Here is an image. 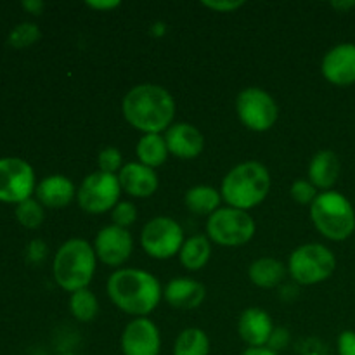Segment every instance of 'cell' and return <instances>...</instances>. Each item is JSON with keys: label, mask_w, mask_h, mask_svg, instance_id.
I'll return each instance as SVG.
<instances>
[{"label": "cell", "mask_w": 355, "mask_h": 355, "mask_svg": "<svg viewBox=\"0 0 355 355\" xmlns=\"http://www.w3.org/2000/svg\"><path fill=\"white\" fill-rule=\"evenodd\" d=\"M121 111L128 123L144 134H159L172 127L175 101L172 94L155 83H141L127 92Z\"/></svg>", "instance_id": "obj_1"}, {"label": "cell", "mask_w": 355, "mask_h": 355, "mask_svg": "<svg viewBox=\"0 0 355 355\" xmlns=\"http://www.w3.org/2000/svg\"><path fill=\"white\" fill-rule=\"evenodd\" d=\"M111 302L125 314L146 318L162 300V284L153 274L142 269H120L107 279Z\"/></svg>", "instance_id": "obj_2"}, {"label": "cell", "mask_w": 355, "mask_h": 355, "mask_svg": "<svg viewBox=\"0 0 355 355\" xmlns=\"http://www.w3.org/2000/svg\"><path fill=\"white\" fill-rule=\"evenodd\" d=\"M270 189V175L259 162H245L236 165L222 180L220 194L231 208L248 211L267 198Z\"/></svg>", "instance_id": "obj_3"}, {"label": "cell", "mask_w": 355, "mask_h": 355, "mask_svg": "<svg viewBox=\"0 0 355 355\" xmlns=\"http://www.w3.org/2000/svg\"><path fill=\"white\" fill-rule=\"evenodd\" d=\"M52 272L64 291L85 290L96 272V250L85 239H68L55 253Z\"/></svg>", "instance_id": "obj_4"}, {"label": "cell", "mask_w": 355, "mask_h": 355, "mask_svg": "<svg viewBox=\"0 0 355 355\" xmlns=\"http://www.w3.org/2000/svg\"><path fill=\"white\" fill-rule=\"evenodd\" d=\"M311 218L315 229L331 241H345L355 232V211L338 191L318 194L311 205Z\"/></svg>", "instance_id": "obj_5"}, {"label": "cell", "mask_w": 355, "mask_h": 355, "mask_svg": "<svg viewBox=\"0 0 355 355\" xmlns=\"http://www.w3.org/2000/svg\"><path fill=\"white\" fill-rule=\"evenodd\" d=\"M336 259L331 250L319 243H307L295 250L288 260V269L297 283L311 286L329 279L335 272Z\"/></svg>", "instance_id": "obj_6"}, {"label": "cell", "mask_w": 355, "mask_h": 355, "mask_svg": "<svg viewBox=\"0 0 355 355\" xmlns=\"http://www.w3.org/2000/svg\"><path fill=\"white\" fill-rule=\"evenodd\" d=\"M208 238L220 246L246 245L255 236V222L248 211L238 208H218L208 217Z\"/></svg>", "instance_id": "obj_7"}, {"label": "cell", "mask_w": 355, "mask_h": 355, "mask_svg": "<svg viewBox=\"0 0 355 355\" xmlns=\"http://www.w3.org/2000/svg\"><path fill=\"white\" fill-rule=\"evenodd\" d=\"M121 186L118 175L94 172L87 175L76 191V200L87 214H104L120 203Z\"/></svg>", "instance_id": "obj_8"}, {"label": "cell", "mask_w": 355, "mask_h": 355, "mask_svg": "<svg viewBox=\"0 0 355 355\" xmlns=\"http://www.w3.org/2000/svg\"><path fill=\"white\" fill-rule=\"evenodd\" d=\"M37 189L35 170L26 159L6 156L0 158V201L19 205L30 200Z\"/></svg>", "instance_id": "obj_9"}, {"label": "cell", "mask_w": 355, "mask_h": 355, "mask_svg": "<svg viewBox=\"0 0 355 355\" xmlns=\"http://www.w3.org/2000/svg\"><path fill=\"white\" fill-rule=\"evenodd\" d=\"M141 245L153 259H172L182 248L184 231L172 217H155L142 229Z\"/></svg>", "instance_id": "obj_10"}, {"label": "cell", "mask_w": 355, "mask_h": 355, "mask_svg": "<svg viewBox=\"0 0 355 355\" xmlns=\"http://www.w3.org/2000/svg\"><path fill=\"white\" fill-rule=\"evenodd\" d=\"M236 111L245 127L255 132H266L277 121V104L269 92L250 87L239 92L236 99Z\"/></svg>", "instance_id": "obj_11"}, {"label": "cell", "mask_w": 355, "mask_h": 355, "mask_svg": "<svg viewBox=\"0 0 355 355\" xmlns=\"http://www.w3.org/2000/svg\"><path fill=\"white\" fill-rule=\"evenodd\" d=\"M96 255L110 267H120L127 262L134 250V239L128 229L118 225H106L96 236Z\"/></svg>", "instance_id": "obj_12"}, {"label": "cell", "mask_w": 355, "mask_h": 355, "mask_svg": "<svg viewBox=\"0 0 355 355\" xmlns=\"http://www.w3.org/2000/svg\"><path fill=\"white\" fill-rule=\"evenodd\" d=\"M120 343L123 355H159L162 336L151 319L137 318L125 326Z\"/></svg>", "instance_id": "obj_13"}, {"label": "cell", "mask_w": 355, "mask_h": 355, "mask_svg": "<svg viewBox=\"0 0 355 355\" xmlns=\"http://www.w3.org/2000/svg\"><path fill=\"white\" fill-rule=\"evenodd\" d=\"M322 75L336 87H349L355 83V45L340 44L333 47L322 59Z\"/></svg>", "instance_id": "obj_14"}, {"label": "cell", "mask_w": 355, "mask_h": 355, "mask_svg": "<svg viewBox=\"0 0 355 355\" xmlns=\"http://www.w3.org/2000/svg\"><path fill=\"white\" fill-rule=\"evenodd\" d=\"M170 155L182 159H193L203 153L205 137L196 127L189 123H175L165 134Z\"/></svg>", "instance_id": "obj_15"}, {"label": "cell", "mask_w": 355, "mask_h": 355, "mask_svg": "<svg viewBox=\"0 0 355 355\" xmlns=\"http://www.w3.org/2000/svg\"><path fill=\"white\" fill-rule=\"evenodd\" d=\"M238 331L243 342L250 345V349L267 347L270 335L274 331V324L270 315L262 309H246L238 322Z\"/></svg>", "instance_id": "obj_16"}, {"label": "cell", "mask_w": 355, "mask_h": 355, "mask_svg": "<svg viewBox=\"0 0 355 355\" xmlns=\"http://www.w3.org/2000/svg\"><path fill=\"white\" fill-rule=\"evenodd\" d=\"M118 180H120L121 189L134 198H149L158 189V175L155 168H149L139 162L121 166Z\"/></svg>", "instance_id": "obj_17"}, {"label": "cell", "mask_w": 355, "mask_h": 355, "mask_svg": "<svg viewBox=\"0 0 355 355\" xmlns=\"http://www.w3.org/2000/svg\"><path fill=\"white\" fill-rule=\"evenodd\" d=\"M165 300L173 309H180V311H193L203 304L205 297H207V290L201 283L194 279H186V277H177L172 279L165 286Z\"/></svg>", "instance_id": "obj_18"}, {"label": "cell", "mask_w": 355, "mask_h": 355, "mask_svg": "<svg viewBox=\"0 0 355 355\" xmlns=\"http://www.w3.org/2000/svg\"><path fill=\"white\" fill-rule=\"evenodd\" d=\"M37 200L45 208H64L76 196L75 186L64 175H49L37 184Z\"/></svg>", "instance_id": "obj_19"}, {"label": "cell", "mask_w": 355, "mask_h": 355, "mask_svg": "<svg viewBox=\"0 0 355 355\" xmlns=\"http://www.w3.org/2000/svg\"><path fill=\"white\" fill-rule=\"evenodd\" d=\"M340 175V159L329 149L319 151L309 165V180L315 189L329 191L336 184Z\"/></svg>", "instance_id": "obj_20"}, {"label": "cell", "mask_w": 355, "mask_h": 355, "mask_svg": "<svg viewBox=\"0 0 355 355\" xmlns=\"http://www.w3.org/2000/svg\"><path fill=\"white\" fill-rule=\"evenodd\" d=\"M286 276V267L283 262L270 257H263V259H257L252 262L248 269V277L255 286L259 288H276L281 281Z\"/></svg>", "instance_id": "obj_21"}, {"label": "cell", "mask_w": 355, "mask_h": 355, "mask_svg": "<svg viewBox=\"0 0 355 355\" xmlns=\"http://www.w3.org/2000/svg\"><path fill=\"white\" fill-rule=\"evenodd\" d=\"M211 255V246L207 236H193V238L186 239L180 248L179 259L180 263L186 267L187 270H200L208 263Z\"/></svg>", "instance_id": "obj_22"}, {"label": "cell", "mask_w": 355, "mask_h": 355, "mask_svg": "<svg viewBox=\"0 0 355 355\" xmlns=\"http://www.w3.org/2000/svg\"><path fill=\"white\" fill-rule=\"evenodd\" d=\"M137 158L139 163L156 168L162 166L168 158V148H166L165 137L159 134H144L137 142Z\"/></svg>", "instance_id": "obj_23"}, {"label": "cell", "mask_w": 355, "mask_h": 355, "mask_svg": "<svg viewBox=\"0 0 355 355\" xmlns=\"http://www.w3.org/2000/svg\"><path fill=\"white\" fill-rule=\"evenodd\" d=\"M220 198V193L210 186L191 187L186 193V207L193 214L211 215L218 210Z\"/></svg>", "instance_id": "obj_24"}, {"label": "cell", "mask_w": 355, "mask_h": 355, "mask_svg": "<svg viewBox=\"0 0 355 355\" xmlns=\"http://www.w3.org/2000/svg\"><path fill=\"white\" fill-rule=\"evenodd\" d=\"M210 338L200 328H187L177 336L173 343V355H208Z\"/></svg>", "instance_id": "obj_25"}, {"label": "cell", "mask_w": 355, "mask_h": 355, "mask_svg": "<svg viewBox=\"0 0 355 355\" xmlns=\"http://www.w3.org/2000/svg\"><path fill=\"white\" fill-rule=\"evenodd\" d=\"M69 311H71L73 318L80 322H90L97 315L99 305H97L96 295L90 290H80L71 293L69 298Z\"/></svg>", "instance_id": "obj_26"}, {"label": "cell", "mask_w": 355, "mask_h": 355, "mask_svg": "<svg viewBox=\"0 0 355 355\" xmlns=\"http://www.w3.org/2000/svg\"><path fill=\"white\" fill-rule=\"evenodd\" d=\"M42 37V31L38 24L31 23V21H23V23L16 24L12 30L9 31L7 37V44L14 49H24L30 45L37 44Z\"/></svg>", "instance_id": "obj_27"}, {"label": "cell", "mask_w": 355, "mask_h": 355, "mask_svg": "<svg viewBox=\"0 0 355 355\" xmlns=\"http://www.w3.org/2000/svg\"><path fill=\"white\" fill-rule=\"evenodd\" d=\"M14 215H16L17 222H19V224L26 229L40 227L42 222H44V217H45L44 207L40 205V201L33 200V198H30V200L16 205Z\"/></svg>", "instance_id": "obj_28"}, {"label": "cell", "mask_w": 355, "mask_h": 355, "mask_svg": "<svg viewBox=\"0 0 355 355\" xmlns=\"http://www.w3.org/2000/svg\"><path fill=\"white\" fill-rule=\"evenodd\" d=\"M290 193H291V198L300 205H312L315 198H318V189L314 187V184H312L311 180H304V179L295 180Z\"/></svg>", "instance_id": "obj_29"}, {"label": "cell", "mask_w": 355, "mask_h": 355, "mask_svg": "<svg viewBox=\"0 0 355 355\" xmlns=\"http://www.w3.org/2000/svg\"><path fill=\"white\" fill-rule=\"evenodd\" d=\"M137 218V208L130 201H120L116 207L113 208V222L118 227H130Z\"/></svg>", "instance_id": "obj_30"}, {"label": "cell", "mask_w": 355, "mask_h": 355, "mask_svg": "<svg viewBox=\"0 0 355 355\" xmlns=\"http://www.w3.org/2000/svg\"><path fill=\"white\" fill-rule=\"evenodd\" d=\"M121 162H123L121 159V153L116 148H104L99 153V158H97L101 172L106 173H114L118 170H121Z\"/></svg>", "instance_id": "obj_31"}, {"label": "cell", "mask_w": 355, "mask_h": 355, "mask_svg": "<svg viewBox=\"0 0 355 355\" xmlns=\"http://www.w3.org/2000/svg\"><path fill=\"white\" fill-rule=\"evenodd\" d=\"M201 3H203V7H207V9L217 10V12H232V10L245 6L243 0H203Z\"/></svg>", "instance_id": "obj_32"}, {"label": "cell", "mask_w": 355, "mask_h": 355, "mask_svg": "<svg viewBox=\"0 0 355 355\" xmlns=\"http://www.w3.org/2000/svg\"><path fill=\"white\" fill-rule=\"evenodd\" d=\"M288 343H290V331L286 328H274L269 343H267V349L279 352V350L286 349Z\"/></svg>", "instance_id": "obj_33"}, {"label": "cell", "mask_w": 355, "mask_h": 355, "mask_svg": "<svg viewBox=\"0 0 355 355\" xmlns=\"http://www.w3.org/2000/svg\"><path fill=\"white\" fill-rule=\"evenodd\" d=\"M338 355H355V331H343L338 336Z\"/></svg>", "instance_id": "obj_34"}, {"label": "cell", "mask_w": 355, "mask_h": 355, "mask_svg": "<svg viewBox=\"0 0 355 355\" xmlns=\"http://www.w3.org/2000/svg\"><path fill=\"white\" fill-rule=\"evenodd\" d=\"M26 255L30 262H42V260L45 259V255H47V246H45V243L40 241V239H35V241H31L30 245H28Z\"/></svg>", "instance_id": "obj_35"}, {"label": "cell", "mask_w": 355, "mask_h": 355, "mask_svg": "<svg viewBox=\"0 0 355 355\" xmlns=\"http://www.w3.org/2000/svg\"><path fill=\"white\" fill-rule=\"evenodd\" d=\"M21 7H23L26 12L38 16V14H42V10H44L45 3L42 2V0H24V2H21Z\"/></svg>", "instance_id": "obj_36"}, {"label": "cell", "mask_w": 355, "mask_h": 355, "mask_svg": "<svg viewBox=\"0 0 355 355\" xmlns=\"http://www.w3.org/2000/svg\"><path fill=\"white\" fill-rule=\"evenodd\" d=\"M87 6H89L90 9H96V10H111L120 7V2H118V0H104V2H99V0L92 2V0H89Z\"/></svg>", "instance_id": "obj_37"}, {"label": "cell", "mask_w": 355, "mask_h": 355, "mask_svg": "<svg viewBox=\"0 0 355 355\" xmlns=\"http://www.w3.org/2000/svg\"><path fill=\"white\" fill-rule=\"evenodd\" d=\"M331 7L336 10H342V12H347V10L354 9L355 0H345V2H343V0H338V2H331Z\"/></svg>", "instance_id": "obj_38"}, {"label": "cell", "mask_w": 355, "mask_h": 355, "mask_svg": "<svg viewBox=\"0 0 355 355\" xmlns=\"http://www.w3.org/2000/svg\"><path fill=\"white\" fill-rule=\"evenodd\" d=\"M241 355H277V352L267 349V347H260V349H246Z\"/></svg>", "instance_id": "obj_39"}, {"label": "cell", "mask_w": 355, "mask_h": 355, "mask_svg": "<svg viewBox=\"0 0 355 355\" xmlns=\"http://www.w3.org/2000/svg\"><path fill=\"white\" fill-rule=\"evenodd\" d=\"M59 355H78V354H59Z\"/></svg>", "instance_id": "obj_40"}]
</instances>
